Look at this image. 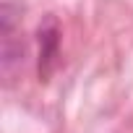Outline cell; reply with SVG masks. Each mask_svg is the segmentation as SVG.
I'll list each match as a JSON object with an SVG mask.
<instances>
[{"instance_id":"cell-1","label":"cell","mask_w":133,"mask_h":133,"mask_svg":"<svg viewBox=\"0 0 133 133\" xmlns=\"http://www.w3.org/2000/svg\"><path fill=\"white\" fill-rule=\"evenodd\" d=\"M18 24H21V11L13 3L0 5V73L11 84L26 63V44L18 34Z\"/></svg>"},{"instance_id":"cell-2","label":"cell","mask_w":133,"mask_h":133,"mask_svg":"<svg viewBox=\"0 0 133 133\" xmlns=\"http://www.w3.org/2000/svg\"><path fill=\"white\" fill-rule=\"evenodd\" d=\"M39 78L47 81L50 73L55 71V65H57V50H60V29L52 18H47L39 31Z\"/></svg>"}]
</instances>
